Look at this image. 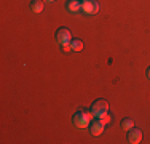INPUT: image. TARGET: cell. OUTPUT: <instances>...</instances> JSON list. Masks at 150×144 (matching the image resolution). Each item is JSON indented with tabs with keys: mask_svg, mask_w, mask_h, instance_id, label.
Instances as JSON below:
<instances>
[{
	"mask_svg": "<svg viewBox=\"0 0 150 144\" xmlns=\"http://www.w3.org/2000/svg\"><path fill=\"white\" fill-rule=\"evenodd\" d=\"M93 118H94V114H93L91 110H78V112L74 114L72 122L77 128L86 130V128H90V123H91Z\"/></svg>",
	"mask_w": 150,
	"mask_h": 144,
	"instance_id": "obj_1",
	"label": "cell"
},
{
	"mask_svg": "<svg viewBox=\"0 0 150 144\" xmlns=\"http://www.w3.org/2000/svg\"><path fill=\"white\" fill-rule=\"evenodd\" d=\"M91 112L94 114V117H98V118H101L104 114L109 112V103H107L105 99H96L94 103L91 104Z\"/></svg>",
	"mask_w": 150,
	"mask_h": 144,
	"instance_id": "obj_2",
	"label": "cell"
},
{
	"mask_svg": "<svg viewBox=\"0 0 150 144\" xmlns=\"http://www.w3.org/2000/svg\"><path fill=\"white\" fill-rule=\"evenodd\" d=\"M56 42L59 43V45L66 46V45H70V42H72V35H70L69 29L66 27H59L58 31H56Z\"/></svg>",
	"mask_w": 150,
	"mask_h": 144,
	"instance_id": "obj_3",
	"label": "cell"
},
{
	"mask_svg": "<svg viewBox=\"0 0 150 144\" xmlns=\"http://www.w3.org/2000/svg\"><path fill=\"white\" fill-rule=\"evenodd\" d=\"M81 10L86 14H96L99 11V2L98 0H81Z\"/></svg>",
	"mask_w": 150,
	"mask_h": 144,
	"instance_id": "obj_4",
	"label": "cell"
},
{
	"mask_svg": "<svg viewBox=\"0 0 150 144\" xmlns=\"http://www.w3.org/2000/svg\"><path fill=\"white\" fill-rule=\"evenodd\" d=\"M104 128H105V125L101 122V118L91 120V123H90V133H91L93 136H99V135H102V133H104Z\"/></svg>",
	"mask_w": 150,
	"mask_h": 144,
	"instance_id": "obj_5",
	"label": "cell"
},
{
	"mask_svg": "<svg viewBox=\"0 0 150 144\" xmlns=\"http://www.w3.org/2000/svg\"><path fill=\"white\" fill-rule=\"evenodd\" d=\"M128 141L131 144H139L142 141V131L139 128H131L129 131H128Z\"/></svg>",
	"mask_w": 150,
	"mask_h": 144,
	"instance_id": "obj_6",
	"label": "cell"
},
{
	"mask_svg": "<svg viewBox=\"0 0 150 144\" xmlns=\"http://www.w3.org/2000/svg\"><path fill=\"white\" fill-rule=\"evenodd\" d=\"M66 8H67V11H70V13H77L78 10H81V2L80 0H69Z\"/></svg>",
	"mask_w": 150,
	"mask_h": 144,
	"instance_id": "obj_7",
	"label": "cell"
},
{
	"mask_svg": "<svg viewBox=\"0 0 150 144\" xmlns=\"http://www.w3.org/2000/svg\"><path fill=\"white\" fill-rule=\"evenodd\" d=\"M43 6H45L43 0H32V3H30V10L34 13H42L43 11Z\"/></svg>",
	"mask_w": 150,
	"mask_h": 144,
	"instance_id": "obj_8",
	"label": "cell"
},
{
	"mask_svg": "<svg viewBox=\"0 0 150 144\" xmlns=\"http://www.w3.org/2000/svg\"><path fill=\"white\" fill-rule=\"evenodd\" d=\"M70 50L75 53L81 51V50H83V40H80V38H72V42H70Z\"/></svg>",
	"mask_w": 150,
	"mask_h": 144,
	"instance_id": "obj_9",
	"label": "cell"
},
{
	"mask_svg": "<svg viewBox=\"0 0 150 144\" xmlns=\"http://www.w3.org/2000/svg\"><path fill=\"white\" fill-rule=\"evenodd\" d=\"M120 125H121V128H123L125 131H129V130L134 127V120L133 118H123V120L120 122Z\"/></svg>",
	"mask_w": 150,
	"mask_h": 144,
	"instance_id": "obj_10",
	"label": "cell"
},
{
	"mask_svg": "<svg viewBox=\"0 0 150 144\" xmlns=\"http://www.w3.org/2000/svg\"><path fill=\"white\" fill-rule=\"evenodd\" d=\"M101 122H102L104 125H107V123L110 122V115H109V114H104V115L101 117Z\"/></svg>",
	"mask_w": 150,
	"mask_h": 144,
	"instance_id": "obj_11",
	"label": "cell"
},
{
	"mask_svg": "<svg viewBox=\"0 0 150 144\" xmlns=\"http://www.w3.org/2000/svg\"><path fill=\"white\" fill-rule=\"evenodd\" d=\"M147 78H150V67L147 69Z\"/></svg>",
	"mask_w": 150,
	"mask_h": 144,
	"instance_id": "obj_12",
	"label": "cell"
},
{
	"mask_svg": "<svg viewBox=\"0 0 150 144\" xmlns=\"http://www.w3.org/2000/svg\"><path fill=\"white\" fill-rule=\"evenodd\" d=\"M45 2H54V0H45Z\"/></svg>",
	"mask_w": 150,
	"mask_h": 144,
	"instance_id": "obj_13",
	"label": "cell"
}]
</instances>
